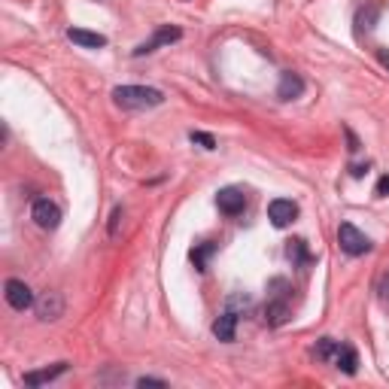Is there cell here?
I'll use <instances>...</instances> for the list:
<instances>
[{"label": "cell", "mask_w": 389, "mask_h": 389, "mask_svg": "<svg viewBox=\"0 0 389 389\" xmlns=\"http://www.w3.org/2000/svg\"><path fill=\"white\" fill-rule=\"evenodd\" d=\"M335 368L344 374H356L359 371V353L350 344H341L338 353H335Z\"/></svg>", "instance_id": "4fadbf2b"}, {"label": "cell", "mask_w": 389, "mask_h": 389, "mask_svg": "<svg viewBox=\"0 0 389 389\" xmlns=\"http://www.w3.org/2000/svg\"><path fill=\"white\" fill-rule=\"evenodd\" d=\"M113 100L122 110H152L164 104V95L150 86H119L113 88Z\"/></svg>", "instance_id": "6da1fadb"}, {"label": "cell", "mask_w": 389, "mask_h": 389, "mask_svg": "<svg viewBox=\"0 0 389 389\" xmlns=\"http://www.w3.org/2000/svg\"><path fill=\"white\" fill-rule=\"evenodd\" d=\"M381 15V4H368V9H359V15H356V25H359V34H362V27L365 31H371L374 27V18Z\"/></svg>", "instance_id": "e0dca14e"}, {"label": "cell", "mask_w": 389, "mask_h": 389, "mask_svg": "<svg viewBox=\"0 0 389 389\" xmlns=\"http://www.w3.org/2000/svg\"><path fill=\"white\" fill-rule=\"evenodd\" d=\"M301 95H304V79L298 77V73L286 70L280 77V86H277V98H280V100H295Z\"/></svg>", "instance_id": "9c48e42d"}, {"label": "cell", "mask_w": 389, "mask_h": 389, "mask_svg": "<svg viewBox=\"0 0 389 389\" xmlns=\"http://www.w3.org/2000/svg\"><path fill=\"white\" fill-rule=\"evenodd\" d=\"M216 253V244H210V240H204L201 246H194L192 249V262L198 271H207V262H210V256Z\"/></svg>", "instance_id": "2e32d148"}, {"label": "cell", "mask_w": 389, "mask_h": 389, "mask_svg": "<svg viewBox=\"0 0 389 389\" xmlns=\"http://www.w3.org/2000/svg\"><path fill=\"white\" fill-rule=\"evenodd\" d=\"M213 335H216L219 341H225V344H228V341H235V335H237V313L231 308L222 313L216 322H213Z\"/></svg>", "instance_id": "8fae6325"}, {"label": "cell", "mask_w": 389, "mask_h": 389, "mask_svg": "<svg viewBox=\"0 0 389 389\" xmlns=\"http://www.w3.org/2000/svg\"><path fill=\"white\" fill-rule=\"evenodd\" d=\"M189 140H192V143H201L204 150H216V137H213V134H204V131H192V134H189Z\"/></svg>", "instance_id": "d6986e66"}, {"label": "cell", "mask_w": 389, "mask_h": 389, "mask_svg": "<svg viewBox=\"0 0 389 389\" xmlns=\"http://www.w3.org/2000/svg\"><path fill=\"white\" fill-rule=\"evenodd\" d=\"M67 40L82 46V49H104L107 46V37L104 34H95V31H86V27H70L67 31Z\"/></svg>", "instance_id": "30bf717a"}, {"label": "cell", "mask_w": 389, "mask_h": 389, "mask_svg": "<svg viewBox=\"0 0 389 389\" xmlns=\"http://www.w3.org/2000/svg\"><path fill=\"white\" fill-rule=\"evenodd\" d=\"M377 58H381V64H383V67H389V52H386V49H381V52H377Z\"/></svg>", "instance_id": "d4e9b609"}, {"label": "cell", "mask_w": 389, "mask_h": 389, "mask_svg": "<svg viewBox=\"0 0 389 389\" xmlns=\"http://www.w3.org/2000/svg\"><path fill=\"white\" fill-rule=\"evenodd\" d=\"M347 140H350V150H359V140H356V137H353V131H350V128H347Z\"/></svg>", "instance_id": "cb8c5ba5"}, {"label": "cell", "mask_w": 389, "mask_h": 389, "mask_svg": "<svg viewBox=\"0 0 389 389\" xmlns=\"http://www.w3.org/2000/svg\"><path fill=\"white\" fill-rule=\"evenodd\" d=\"M122 216H125V213H122V207H116L113 210V222H110V235H119V222H122Z\"/></svg>", "instance_id": "ffe728a7"}, {"label": "cell", "mask_w": 389, "mask_h": 389, "mask_svg": "<svg viewBox=\"0 0 389 389\" xmlns=\"http://www.w3.org/2000/svg\"><path fill=\"white\" fill-rule=\"evenodd\" d=\"M216 207L225 213V216H240V213L246 210V194H244V189H237V186L219 189V194H216Z\"/></svg>", "instance_id": "5b68a950"}, {"label": "cell", "mask_w": 389, "mask_h": 389, "mask_svg": "<svg viewBox=\"0 0 389 389\" xmlns=\"http://www.w3.org/2000/svg\"><path fill=\"white\" fill-rule=\"evenodd\" d=\"M292 317V310H289V304H286V301H280V298H274V301H268L265 304V322H268V326H283V322L286 319H289Z\"/></svg>", "instance_id": "5bb4252c"}, {"label": "cell", "mask_w": 389, "mask_h": 389, "mask_svg": "<svg viewBox=\"0 0 389 389\" xmlns=\"http://www.w3.org/2000/svg\"><path fill=\"white\" fill-rule=\"evenodd\" d=\"M180 37H183V31H180V27L161 25V27H159V31H155V34L150 37V40H146V43H140V46H137V49H134V58H143V55H152L155 49H161V46H171V43H177V40H180Z\"/></svg>", "instance_id": "277c9868"}, {"label": "cell", "mask_w": 389, "mask_h": 389, "mask_svg": "<svg viewBox=\"0 0 389 389\" xmlns=\"http://www.w3.org/2000/svg\"><path fill=\"white\" fill-rule=\"evenodd\" d=\"M31 219L43 231H55L61 225V207L55 201H49V198H37L34 207H31Z\"/></svg>", "instance_id": "3957f363"}, {"label": "cell", "mask_w": 389, "mask_h": 389, "mask_svg": "<svg viewBox=\"0 0 389 389\" xmlns=\"http://www.w3.org/2000/svg\"><path fill=\"white\" fill-rule=\"evenodd\" d=\"M377 194H389V177H381V183H377Z\"/></svg>", "instance_id": "603a6c76"}, {"label": "cell", "mask_w": 389, "mask_h": 389, "mask_svg": "<svg viewBox=\"0 0 389 389\" xmlns=\"http://www.w3.org/2000/svg\"><path fill=\"white\" fill-rule=\"evenodd\" d=\"M64 313V298H61V292H46L40 301H37V317H40L43 322H52V319H58Z\"/></svg>", "instance_id": "ba28073f"}, {"label": "cell", "mask_w": 389, "mask_h": 389, "mask_svg": "<svg viewBox=\"0 0 389 389\" xmlns=\"http://www.w3.org/2000/svg\"><path fill=\"white\" fill-rule=\"evenodd\" d=\"M338 341H331V338H322L319 344H317V350H313V353H317V359H326V362H335V353H338Z\"/></svg>", "instance_id": "ac0fdd59"}, {"label": "cell", "mask_w": 389, "mask_h": 389, "mask_svg": "<svg viewBox=\"0 0 389 389\" xmlns=\"http://www.w3.org/2000/svg\"><path fill=\"white\" fill-rule=\"evenodd\" d=\"M137 386H168V381H161V377H140V381H137Z\"/></svg>", "instance_id": "44dd1931"}, {"label": "cell", "mask_w": 389, "mask_h": 389, "mask_svg": "<svg viewBox=\"0 0 389 389\" xmlns=\"http://www.w3.org/2000/svg\"><path fill=\"white\" fill-rule=\"evenodd\" d=\"M338 244L341 249H344L347 256H365V253H371V237L362 235L353 222H341V228H338Z\"/></svg>", "instance_id": "7a4b0ae2"}, {"label": "cell", "mask_w": 389, "mask_h": 389, "mask_svg": "<svg viewBox=\"0 0 389 389\" xmlns=\"http://www.w3.org/2000/svg\"><path fill=\"white\" fill-rule=\"evenodd\" d=\"M4 295H6V304L13 310H27L34 304V292H31V286H27L25 280H6Z\"/></svg>", "instance_id": "8992f818"}, {"label": "cell", "mask_w": 389, "mask_h": 389, "mask_svg": "<svg viewBox=\"0 0 389 389\" xmlns=\"http://www.w3.org/2000/svg\"><path fill=\"white\" fill-rule=\"evenodd\" d=\"M377 292H381V298L389 301V274L381 277V286H377Z\"/></svg>", "instance_id": "7402d4cb"}, {"label": "cell", "mask_w": 389, "mask_h": 389, "mask_svg": "<svg viewBox=\"0 0 389 389\" xmlns=\"http://www.w3.org/2000/svg\"><path fill=\"white\" fill-rule=\"evenodd\" d=\"M286 256H289V262L298 265V268H308L310 265V253H308V244H304V240H289Z\"/></svg>", "instance_id": "9a60e30c"}, {"label": "cell", "mask_w": 389, "mask_h": 389, "mask_svg": "<svg viewBox=\"0 0 389 389\" xmlns=\"http://www.w3.org/2000/svg\"><path fill=\"white\" fill-rule=\"evenodd\" d=\"M64 371H67V362H55L52 368H43V371H27L25 383L27 386H43V383H52L55 377H61Z\"/></svg>", "instance_id": "7c38bea8"}, {"label": "cell", "mask_w": 389, "mask_h": 389, "mask_svg": "<svg viewBox=\"0 0 389 389\" xmlns=\"http://www.w3.org/2000/svg\"><path fill=\"white\" fill-rule=\"evenodd\" d=\"M295 216H298V204L289 201V198H274L271 204H268V219H271L277 228L292 225Z\"/></svg>", "instance_id": "52a82bcc"}]
</instances>
